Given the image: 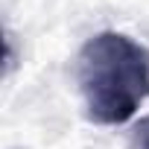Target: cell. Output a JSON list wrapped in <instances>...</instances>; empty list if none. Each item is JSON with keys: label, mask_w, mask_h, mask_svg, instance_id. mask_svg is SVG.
I'll use <instances>...</instances> for the list:
<instances>
[{"label": "cell", "mask_w": 149, "mask_h": 149, "mask_svg": "<svg viewBox=\"0 0 149 149\" xmlns=\"http://www.w3.org/2000/svg\"><path fill=\"white\" fill-rule=\"evenodd\" d=\"M134 146L137 149H149V117H140L134 126Z\"/></svg>", "instance_id": "cell-2"}, {"label": "cell", "mask_w": 149, "mask_h": 149, "mask_svg": "<svg viewBox=\"0 0 149 149\" xmlns=\"http://www.w3.org/2000/svg\"><path fill=\"white\" fill-rule=\"evenodd\" d=\"M85 117L97 126H123L149 100V50L126 32H97L76 56Z\"/></svg>", "instance_id": "cell-1"}]
</instances>
